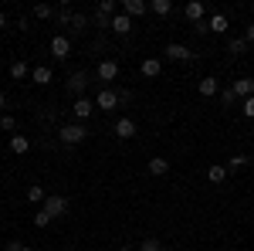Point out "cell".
I'll return each instance as SVG.
<instances>
[{"label": "cell", "instance_id": "cell-1", "mask_svg": "<svg viewBox=\"0 0 254 251\" xmlns=\"http://www.w3.org/2000/svg\"><path fill=\"white\" fill-rule=\"evenodd\" d=\"M61 143H64V146H78L81 139H85V126H81V122H68V126H61Z\"/></svg>", "mask_w": 254, "mask_h": 251}, {"label": "cell", "instance_id": "cell-2", "mask_svg": "<svg viewBox=\"0 0 254 251\" xmlns=\"http://www.w3.org/2000/svg\"><path fill=\"white\" fill-rule=\"evenodd\" d=\"M41 207H44V211L51 214V221H55V217H61V214H68V207H71V204H68V197H58V193H48V200H44Z\"/></svg>", "mask_w": 254, "mask_h": 251}, {"label": "cell", "instance_id": "cell-3", "mask_svg": "<svg viewBox=\"0 0 254 251\" xmlns=\"http://www.w3.org/2000/svg\"><path fill=\"white\" fill-rule=\"evenodd\" d=\"M95 78H98V82H116V78H119V61H112V58L98 61Z\"/></svg>", "mask_w": 254, "mask_h": 251}, {"label": "cell", "instance_id": "cell-4", "mask_svg": "<svg viewBox=\"0 0 254 251\" xmlns=\"http://www.w3.org/2000/svg\"><path fill=\"white\" fill-rule=\"evenodd\" d=\"M71 112H75V119L78 122H85V119H92V112H95V102L92 98H75V105H71Z\"/></svg>", "mask_w": 254, "mask_h": 251}, {"label": "cell", "instance_id": "cell-5", "mask_svg": "<svg viewBox=\"0 0 254 251\" xmlns=\"http://www.w3.org/2000/svg\"><path fill=\"white\" fill-rule=\"evenodd\" d=\"M112 133H116L119 139H132V136H136V122H132L129 116H119L116 126H112Z\"/></svg>", "mask_w": 254, "mask_h": 251}, {"label": "cell", "instance_id": "cell-6", "mask_svg": "<svg viewBox=\"0 0 254 251\" xmlns=\"http://www.w3.org/2000/svg\"><path fill=\"white\" fill-rule=\"evenodd\" d=\"M51 55H55L58 61H64L68 55H71V41L64 38V34H55V38H51Z\"/></svg>", "mask_w": 254, "mask_h": 251}, {"label": "cell", "instance_id": "cell-7", "mask_svg": "<svg viewBox=\"0 0 254 251\" xmlns=\"http://www.w3.org/2000/svg\"><path fill=\"white\" fill-rule=\"evenodd\" d=\"M116 105H119V92H112V88H102L95 95V109H102V112H109Z\"/></svg>", "mask_w": 254, "mask_h": 251}, {"label": "cell", "instance_id": "cell-8", "mask_svg": "<svg viewBox=\"0 0 254 251\" xmlns=\"http://www.w3.org/2000/svg\"><path fill=\"white\" fill-rule=\"evenodd\" d=\"M183 14L190 24H203V14H207V7H203V0H190L187 7H183Z\"/></svg>", "mask_w": 254, "mask_h": 251}, {"label": "cell", "instance_id": "cell-9", "mask_svg": "<svg viewBox=\"0 0 254 251\" xmlns=\"http://www.w3.org/2000/svg\"><path fill=\"white\" fill-rule=\"evenodd\" d=\"M109 27H112V31H116V34H122V38H126V34H129V31H132V17H129V14H122V10H119L116 17H112V24H109Z\"/></svg>", "mask_w": 254, "mask_h": 251}, {"label": "cell", "instance_id": "cell-10", "mask_svg": "<svg viewBox=\"0 0 254 251\" xmlns=\"http://www.w3.org/2000/svg\"><path fill=\"white\" fill-rule=\"evenodd\" d=\"M146 10H149L146 0H122V14H129V17H142Z\"/></svg>", "mask_w": 254, "mask_h": 251}, {"label": "cell", "instance_id": "cell-11", "mask_svg": "<svg viewBox=\"0 0 254 251\" xmlns=\"http://www.w3.org/2000/svg\"><path fill=\"white\" fill-rule=\"evenodd\" d=\"M231 88H234V95L244 102V98H251V95H254V78H237Z\"/></svg>", "mask_w": 254, "mask_h": 251}, {"label": "cell", "instance_id": "cell-12", "mask_svg": "<svg viewBox=\"0 0 254 251\" xmlns=\"http://www.w3.org/2000/svg\"><path fill=\"white\" fill-rule=\"evenodd\" d=\"M85 88H88V75H85V72H75V75L68 78V92H75L78 98H81Z\"/></svg>", "mask_w": 254, "mask_h": 251}, {"label": "cell", "instance_id": "cell-13", "mask_svg": "<svg viewBox=\"0 0 254 251\" xmlns=\"http://www.w3.org/2000/svg\"><path fill=\"white\" fill-rule=\"evenodd\" d=\"M139 72H142V78H156L159 72H163V61H159V58H142Z\"/></svg>", "mask_w": 254, "mask_h": 251}, {"label": "cell", "instance_id": "cell-14", "mask_svg": "<svg viewBox=\"0 0 254 251\" xmlns=\"http://www.w3.org/2000/svg\"><path fill=\"white\" fill-rule=\"evenodd\" d=\"M166 55H170L173 61H190L193 58V51H190L187 44H166Z\"/></svg>", "mask_w": 254, "mask_h": 251}, {"label": "cell", "instance_id": "cell-15", "mask_svg": "<svg viewBox=\"0 0 254 251\" xmlns=\"http://www.w3.org/2000/svg\"><path fill=\"white\" fill-rule=\"evenodd\" d=\"M146 167H149V173H153V176H166V173H170V160H166V156H153Z\"/></svg>", "mask_w": 254, "mask_h": 251}, {"label": "cell", "instance_id": "cell-16", "mask_svg": "<svg viewBox=\"0 0 254 251\" xmlns=\"http://www.w3.org/2000/svg\"><path fill=\"white\" fill-rule=\"evenodd\" d=\"M200 95H203V98H214V95H220V85H217V78H214V75L200 78Z\"/></svg>", "mask_w": 254, "mask_h": 251}, {"label": "cell", "instance_id": "cell-17", "mask_svg": "<svg viewBox=\"0 0 254 251\" xmlns=\"http://www.w3.org/2000/svg\"><path fill=\"white\" fill-rule=\"evenodd\" d=\"M27 150H31V139H27V136H17V133L10 136V153L14 156H24Z\"/></svg>", "mask_w": 254, "mask_h": 251}, {"label": "cell", "instance_id": "cell-18", "mask_svg": "<svg viewBox=\"0 0 254 251\" xmlns=\"http://www.w3.org/2000/svg\"><path fill=\"white\" fill-rule=\"evenodd\" d=\"M207 27H210V34H227V14H214V17L207 20Z\"/></svg>", "mask_w": 254, "mask_h": 251}, {"label": "cell", "instance_id": "cell-19", "mask_svg": "<svg viewBox=\"0 0 254 251\" xmlns=\"http://www.w3.org/2000/svg\"><path fill=\"white\" fill-rule=\"evenodd\" d=\"M31 78H34V82H38V85H51V68H48V65H34V68H31Z\"/></svg>", "mask_w": 254, "mask_h": 251}, {"label": "cell", "instance_id": "cell-20", "mask_svg": "<svg viewBox=\"0 0 254 251\" xmlns=\"http://www.w3.org/2000/svg\"><path fill=\"white\" fill-rule=\"evenodd\" d=\"M116 14H119V3H116V0H98V17H109V20H112Z\"/></svg>", "mask_w": 254, "mask_h": 251}, {"label": "cell", "instance_id": "cell-21", "mask_svg": "<svg viewBox=\"0 0 254 251\" xmlns=\"http://www.w3.org/2000/svg\"><path fill=\"white\" fill-rule=\"evenodd\" d=\"M207 180H210V183H224V180H227V167H224V163H214V167L207 170Z\"/></svg>", "mask_w": 254, "mask_h": 251}, {"label": "cell", "instance_id": "cell-22", "mask_svg": "<svg viewBox=\"0 0 254 251\" xmlns=\"http://www.w3.org/2000/svg\"><path fill=\"white\" fill-rule=\"evenodd\" d=\"M27 75H31V68H27L24 61H10V78H14V82H24Z\"/></svg>", "mask_w": 254, "mask_h": 251}, {"label": "cell", "instance_id": "cell-23", "mask_svg": "<svg viewBox=\"0 0 254 251\" xmlns=\"http://www.w3.org/2000/svg\"><path fill=\"white\" fill-rule=\"evenodd\" d=\"M149 10L159 14V17H166V14H173V3L170 0H149Z\"/></svg>", "mask_w": 254, "mask_h": 251}, {"label": "cell", "instance_id": "cell-24", "mask_svg": "<svg viewBox=\"0 0 254 251\" xmlns=\"http://www.w3.org/2000/svg\"><path fill=\"white\" fill-rule=\"evenodd\" d=\"M248 163H251V156H244V153L231 156V160H227V173H234V170H244Z\"/></svg>", "mask_w": 254, "mask_h": 251}, {"label": "cell", "instance_id": "cell-25", "mask_svg": "<svg viewBox=\"0 0 254 251\" xmlns=\"http://www.w3.org/2000/svg\"><path fill=\"white\" fill-rule=\"evenodd\" d=\"M27 200H31V204H44V200H48V190H44V187H38V183H34V187H31V190H27Z\"/></svg>", "mask_w": 254, "mask_h": 251}, {"label": "cell", "instance_id": "cell-26", "mask_svg": "<svg viewBox=\"0 0 254 251\" xmlns=\"http://www.w3.org/2000/svg\"><path fill=\"white\" fill-rule=\"evenodd\" d=\"M227 51H231V55H244V51H248V41L244 38H231L227 41Z\"/></svg>", "mask_w": 254, "mask_h": 251}, {"label": "cell", "instance_id": "cell-27", "mask_svg": "<svg viewBox=\"0 0 254 251\" xmlns=\"http://www.w3.org/2000/svg\"><path fill=\"white\" fill-rule=\"evenodd\" d=\"M31 221H34V228H38V231H44V228H48V224H51V214L44 211V207H41L38 214H34V217H31Z\"/></svg>", "mask_w": 254, "mask_h": 251}, {"label": "cell", "instance_id": "cell-28", "mask_svg": "<svg viewBox=\"0 0 254 251\" xmlns=\"http://www.w3.org/2000/svg\"><path fill=\"white\" fill-rule=\"evenodd\" d=\"M0 129H7V133L14 136V129H17V119L10 116V112H3V116H0Z\"/></svg>", "mask_w": 254, "mask_h": 251}, {"label": "cell", "instance_id": "cell-29", "mask_svg": "<svg viewBox=\"0 0 254 251\" xmlns=\"http://www.w3.org/2000/svg\"><path fill=\"white\" fill-rule=\"evenodd\" d=\"M51 14H55V7H48V3H38V7H34V17L38 20H48Z\"/></svg>", "mask_w": 254, "mask_h": 251}, {"label": "cell", "instance_id": "cell-30", "mask_svg": "<svg viewBox=\"0 0 254 251\" xmlns=\"http://www.w3.org/2000/svg\"><path fill=\"white\" fill-rule=\"evenodd\" d=\"M220 102H224V105H234V102H237V95H234V88H231V85H227V88H220Z\"/></svg>", "mask_w": 254, "mask_h": 251}, {"label": "cell", "instance_id": "cell-31", "mask_svg": "<svg viewBox=\"0 0 254 251\" xmlns=\"http://www.w3.org/2000/svg\"><path fill=\"white\" fill-rule=\"evenodd\" d=\"M159 248H163V245H159L156 238H146V241L139 245V251H159Z\"/></svg>", "mask_w": 254, "mask_h": 251}, {"label": "cell", "instance_id": "cell-32", "mask_svg": "<svg viewBox=\"0 0 254 251\" xmlns=\"http://www.w3.org/2000/svg\"><path fill=\"white\" fill-rule=\"evenodd\" d=\"M241 112H244V116H248V119H254V95H251V98H244V102H241Z\"/></svg>", "mask_w": 254, "mask_h": 251}, {"label": "cell", "instance_id": "cell-33", "mask_svg": "<svg viewBox=\"0 0 254 251\" xmlns=\"http://www.w3.org/2000/svg\"><path fill=\"white\" fill-rule=\"evenodd\" d=\"M71 27H75V31H85V17L75 14V17H71Z\"/></svg>", "mask_w": 254, "mask_h": 251}, {"label": "cell", "instance_id": "cell-34", "mask_svg": "<svg viewBox=\"0 0 254 251\" xmlns=\"http://www.w3.org/2000/svg\"><path fill=\"white\" fill-rule=\"evenodd\" d=\"M244 41H248V44H254V20L244 27Z\"/></svg>", "mask_w": 254, "mask_h": 251}, {"label": "cell", "instance_id": "cell-35", "mask_svg": "<svg viewBox=\"0 0 254 251\" xmlns=\"http://www.w3.org/2000/svg\"><path fill=\"white\" fill-rule=\"evenodd\" d=\"M193 31L200 34V38H207V34H210V27H207V24H193Z\"/></svg>", "mask_w": 254, "mask_h": 251}, {"label": "cell", "instance_id": "cell-36", "mask_svg": "<svg viewBox=\"0 0 254 251\" xmlns=\"http://www.w3.org/2000/svg\"><path fill=\"white\" fill-rule=\"evenodd\" d=\"M10 251H34V248H27L24 241H10Z\"/></svg>", "mask_w": 254, "mask_h": 251}, {"label": "cell", "instance_id": "cell-37", "mask_svg": "<svg viewBox=\"0 0 254 251\" xmlns=\"http://www.w3.org/2000/svg\"><path fill=\"white\" fill-rule=\"evenodd\" d=\"M7 24H10V20H7V14H0V31H3Z\"/></svg>", "mask_w": 254, "mask_h": 251}, {"label": "cell", "instance_id": "cell-38", "mask_svg": "<svg viewBox=\"0 0 254 251\" xmlns=\"http://www.w3.org/2000/svg\"><path fill=\"white\" fill-rule=\"evenodd\" d=\"M3 109H7V95L0 92V112H3Z\"/></svg>", "mask_w": 254, "mask_h": 251}, {"label": "cell", "instance_id": "cell-39", "mask_svg": "<svg viewBox=\"0 0 254 251\" xmlns=\"http://www.w3.org/2000/svg\"><path fill=\"white\" fill-rule=\"evenodd\" d=\"M159 251H173V248H166V245H163V248H159Z\"/></svg>", "mask_w": 254, "mask_h": 251}, {"label": "cell", "instance_id": "cell-40", "mask_svg": "<svg viewBox=\"0 0 254 251\" xmlns=\"http://www.w3.org/2000/svg\"><path fill=\"white\" fill-rule=\"evenodd\" d=\"M119 251H132V248H119Z\"/></svg>", "mask_w": 254, "mask_h": 251}, {"label": "cell", "instance_id": "cell-41", "mask_svg": "<svg viewBox=\"0 0 254 251\" xmlns=\"http://www.w3.org/2000/svg\"><path fill=\"white\" fill-rule=\"evenodd\" d=\"M7 251H10V248H7Z\"/></svg>", "mask_w": 254, "mask_h": 251}]
</instances>
